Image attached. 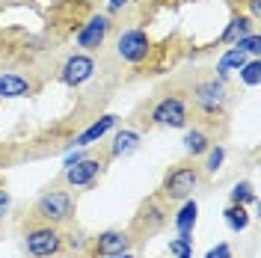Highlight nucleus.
I'll return each instance as SVG.
<instances>
[{"label":"nucleus","instance_id":"obj_1","mask_svg":"<svg viewBox=\"0 0 261 258\" xmlns=\"http://www.w3.org/2000/svg\"><path fill=\"white\" fill-rule=\"evenodd\" d=\"M36 223H48V226H65L74 220V196L68 190H45L33 205Z\"/></svg>","mask_w":261,"mask_h":258},{"label":"nucleus","instance_id":"obj_2","mask_svg":"<svg viewBox=\"0 0 261 258\" xmlns=\"http://www.w3.org/2000/svg\"><path fill=\"white\" fill-rule=\"evenodd\" d=\"M199 184H202V169L193 163H181L166 172L161 184V199L163 202H184L199 190Z\"/></svg>","mask_w":261,"mask_h":258},{"label":"nucleus","instance_id":"obj_3","mask_svg":"<svg viewBox=\"0 0 261 258\" xmlns=\"http://www.w3.org/2000/svg\"><path fill=\"white\" fill-rule=\"evenodd\" d=\"M24 249L30 258H57L65 249L60 226H48V223L30 226L24 231Z\"/></svg>","mask_w":261,"mask_h":258},{"label":"nucleus","instance_id":"obj_4","mask_svg":"<svg viewBox=\"0 0 261 258\" xmlns=\"http://www.w3.org/2000/svg\"><path fill=\"white\" fill-rule=\"evenodd\" d=\"M226 101H228V89L223 81H199L193 86V104L199 113L205 116H220L226 110Z\"/></svg>","mask_w":261,"mask_h":258},{"label":"nucleus","instance_id":"obj_5","mask_svg":"<svg viewBox=\"0 0 261 258\" xmlns=\"http://www.w3.org/2000/svg\"><path fill=\"white\" fill-rule=\"evenodd\" d=\"M151 125H161V128H187L190 113H187V104L178 95H163L154 107H151Z\"/></svg>","mask_w":261,"mask_h":258},{"label":"nucleus","instance_id":"obj_6","mask_svg":"<svg viewBox=\"0 0 261 258\" xmlns=\"http://www.w3.org/2000/svg\"><path fill=\"white\" fill-rule=\"evenodd\" d=\"M151 54V39H148L146 30H125L119 39H116V57L122 63H130V65H140Z\"/></svg>","mask_w":261,"mask_h":258},{"label":"nucleus","instance_id":"obj_7","mask_svg":"<svg viewBox=\"0 0 261 258\" xmlns=\"http://www.w3.org/2000/svg\"><path fill=\"white\" fill-rule=\"evenodd\" d=\"M92 74H95V60H92L89 54H83V50L71 54V57L60 65V83L68 86V89H77V86H83L86 81H92Z\"/></svg>","mask_w":261,"mask_h":258},{"label":"nucleus","instance_id":"obj_8","mask_svg":"<svg viewBox=\"0 0 261 258\" xmlns=\"http://www.w3.org/2000/svg\"><path fill=\"white\" fill-rule=\"evenodd\" d=\"M130 246H134L130 231H122V228H107V231H101V235H95V238L89 241V252H92V258H104V255L130 252Z\"/></svg>","mask_w":261,"mask_h":258},{"label":"nucleus","instance_id":"obj_9","mask_svg":"<svg viewBox=\"0 0 261 258\" xmlns=\"http://www.w3.org/2000/svg\"><path fill=\"white\" fill-rule=\"evenodd\" d=\"M107 33H110V18H107V15H92V18H89V21L81 27V30L74 33V45H77L83 54L98 50L101 45H104Z\"/></svg>","mask_w":261,"mask_h":258},{"label":"nucleus","instance_id":"obj_10","mask_svg":"<svg viewBox=\"0 0 261 258\" xmlns=\"http://www.w3.org/2000/svg\"><path fill=\"white\" fill-rule=\"evenodd\" d=\"M101 169H104V163L98 161V158H81L77 163L65 166V184L74 187V190L92 187L98 181V175H101Z\"/></svg>","mask_w":261,"mask_h":258},{"label":"nucleus","instance_id":"obj_11","mask_svg":"<svg viewBox=\"0 0 261 258\" xmlns=\"http://www.w3.org/2000/svg\"><path fill=\"white\" fill-rule=\"evenodd\" d=\"M166 223V208H163V199H148L146 205L140 208L137 220H134V228L137 231H146V235H154L158 228H163Z\"/></svg>","mask_w":261,"mask_h":258},{"label":"nucleus","instance_id":"obj_12","mask_svg":"<svg viewBox=\"0 0 261 258\" xmlns=\"http://www.w3.org/2000/svg\"><path fill=\"white\" fill-rule=\"evenodd\" d=\"M116 122H119V116H113V113H107V116H101L98 122H92L86 131H81L77 137H74V143L71 145H77V148H86V145H95L98 140H104L110 131L116 128Z\"/></svg>","mask_w":261,"mask_h":258},{"label":"nucleus","instance_id":"obj_13","mask_svg":"<svg viewBox=\"0 0 261 258\" xmlns=\"http://www.w3.org/2000/svg\"><path fill=\"white\" fill-rule=\"evenodd\" d=\"M140 148V134L134 128H122L116 131L113 143H110V158H128Z\"/></svg>","mask_w":261,"mask_h":258},{"label":"nucleus","instance_id":"obj_14","mask_svg":"<svg viewBox=\"0 0 261 258\" xmlns=\"http://www.w3.org/2000/svg\"><path fill=\"white\" fill-rule=\"evenodd\" d=\"M33 83L21 74H0V98H27Z\"/></svg>","mask_w":261,"mask_h":258},{"label":"nucleus","instance_id":"obj_15","mask_svg":"<svg viewBox=\"0 0 261 258\" xmlns=\"http://www.w3.org/2000/svg\"><path fill=\"white\" fill-rule=\"evenodd\" d=\"M246 60H249V57H246L244 50L226 48V50H223V57L217 60V81L226 83V81H228V74H231V71H238V68L246 63Z\"/></svg>","mask_w":261,"mask_h":258},{"label":"nucleus","instance_id":"obj_16","mask_svg":"<svg viewBox=\"0 0 261 258\" xmlns=\"http://www.w3.org/2000/svg\"><path fill=\"white\" fill-rule=\"evenodd\" d=\"M196 220H199V205H196V199H184L181 202L178 214H175V228H178V235H193V226Z\"/></svg>","mask_w":261,"mask_h":258},{"label":"nucleus","instance_id":"obj_17","mask_svg":"<svg viewBox=\"0 0 261 258\" xmlns=\"http://www.w3.org/2000/svg\"><path fill=\"white\" fill-rule=\"evenodd\" d=\"M208 145H211V137H208L202 128H187L184 131V151H187L190 158H202V154L208 151Z\"/></svg>","mask_w":261,"mask_h":258},{"label":"nucleus","instance_id":"obj_18","mask_svg":"<svg viewBox=\"0 0 261 258\" xmlns=\"http://www.w3.org/2000/svg\"><path fill=\"white\" fill-rule=\"evenodd\" d=\"M252 18H246V15H234L231 21H228V27H226V33L220 36V42L223 45H234L238 39H244L246 33H252Z\"/></svg>","mask_w":261,"mask_h":258},{"label":"nucleus","instance_id":"obj_19","mask_svg":"<svg viewBox=\"0 0 261 258\" xmlns=\"http://www.w3.org/2000/svg\"><path fill=\"white\" fill-rule=\"evenodd\" d=\"M223 220H226V226L234 231V235H241V231H246L249 228V211L244 208V205H228L226 211H223Z\"/></svg>","mask_w":261,"mask_h":258},{"label":"nucleus","instance_id":"obj_20","mask_svg":"<svg viewBox=\"0 0 261 258\" xmlns=\"http://www.w3.org/2000/svg\"><path fill=\"white\" fill-rule=\"evenodd\" d=\"M223 163H226V148H223V145H208L205 163H202L199 169H202V175H217V172L223 169Z\"/></svg>","mask_w":261,"mask_h":258},{"label":"nucleus","instance_id":"obj_21","mask_svg":"<svg viewBox=\"0 0 261 258\" xmlns=\"http://www.w3.org/2000/svg\"><path fill=\"white\" fill-rule=\"evenodd\" d=\"M238 71H241V83L249 86V89H255V86L261 83V60H258V57H249Z\"/></svg>","mask_w":261,"mask_h":258},{"label":"nucleus","instance_id":"obj_22","mask_svg":"<svg viewBox=\"0 0 261 258\" xmlns=\"http://www.w3.org/2000/svg\"><path fill=\"white\" fill-rule=\"evenodd\" d=\"M231 202H234V205H244V208H249V205H252V202H255V190H252V184H249V181H238V184H234V187H231Z\"/></svg>","mask_w":261,"mask_h":258},{"label":"nucleus","instance_id":"obj_23","mask_svg":"<svg viewBox=\"0 0 261 258\" xmlns=\"http://www.w3.org/2000/svg\"><path fill=\"white\" fill-rule=\"evenodd\" d=\"M169 255L172 258H193V238L178 235L175 241H169Z\"/></svg>","mask_w":261,"mask_h":258},{"label":"nucleus","instance_id":"obj_24","mask_svg":"<svg viewBox=\"0 0 261 258\" xmlns=\"http://www.w3.org/2000/svg\"><path fill=\"white\" fill-rule=\"evenodd\" d=\"M234 48L244 50L246 57H261V36H258L255 30L246 33L244 39H238V42H234Z\"/></svg>","mask_w":261,"mask_h":258},{"label":"nucleus","instance_id":"obj_25","mask_svg":"<svg viewBox=\"0 0 261 258\" xmlns=\"http://www.w3.org/2000/svg\"><path fill=\"white\" fill-rule=\"evenodd\" d=\"M63 246H68L71 252H89V238L83 231H68L63 235Z\"/></svg>","mask_w":261,"mask_h":258},{"label":"nucleus","instance_id":"obj_26","mask_svg":"<svg viewBox=\"0 0 261 258\" xmlns=\"http://www.w3.org/2000/svg\"><path fill=\"white\" fill-rule=\"evenodd\" d=\"M205 258H234V252H231V246H228L226 241H220L217 246H211V249L205 252Z\"/></svg>","mask_w":261,"mask_h":258},{"label":"nucleus","instance_id":"obj_27","mask_svg":"<svg viewBox=\"0 0 261 258\" xmlns=\"http://www.w3.org/2000/svg\"><path fill=\"white\" fill-rule=\"evenodd\" d=\"M9 208H12V193H9V190L0 184V220L9 214Z\"/></svg>","mask_w":261,"mask_h":258},{"label":"nucleus","instance_id":"obj_28","mask_svg":"<svg viewBox=\"0 0 261 258\" xmlns=\"http://www.w3.org/2000/svg\"><path fill=\"white\" fill-rule=\"evenodd\" d=\"M81 158H86L83 151H71V154H65V161H63V166H71V163H77Z\"/></svg>","mask_w":261,"mask_h":258},{"label":"nucleus","instance_id":"obj_29","mask_svg":"<svg viewBox=\"0 0 261 258\" xmlns=\"http://www.w3.org/2000/svg\"><path fill=\"white\" fill-rule=\"evenodd\" d=\"M249 9H252V21L261 18V0H249Z\"/></svg>","mask_w":261,"mask_h":258},{"label":"nucleus","instance_id":"obj_30","mask_svg":"<svg viewBox=\"0 0 261 258\" xmlns=\"http://www.w3.org/2000/svg\"><path fill=\"white\" fill-rule=\"evenodd\" d=\"M130 0H110V12H116V9H122V6H128Z\"/></svg>","mask_w":261,"mask_h":258},{"label":"nucleus","instance_id":"obj_31","mask_svg":"<svg viewBox=\"0 0 261 258\" xmlns=\"http://www.w3.org/2000/svg\"><path fill=\"white\" fill-rule=\"evenodd\" d=\"M104 258H134V252H119V255H104Z\"/></svg>","mask_w":261,"mask_h":258}]
</instances>
